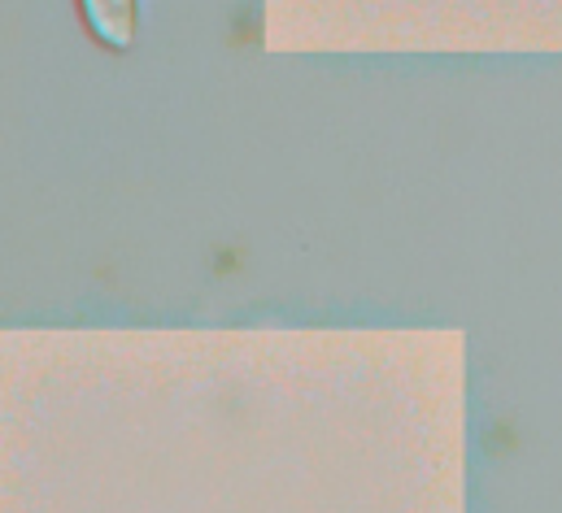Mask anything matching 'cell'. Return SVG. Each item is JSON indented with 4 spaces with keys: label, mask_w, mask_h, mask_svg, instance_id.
<instances>
[{
    "label": "cell",
    "mask_w": 562,
    "mask_h": 513,
    "mask_svg": "<svg viewBox=\"0 0 562 513\" xmlns=\"http://www.w3.org/2000/svg\"><path fill=\"white\" fill-rule=\"evenodd\" d=\"M83 26L88 35L110 48V53H127L136 44V26H140V4L136 0H79Z\"/></svg>",
    "instance_id": "obj_1"
}]
</instances>
